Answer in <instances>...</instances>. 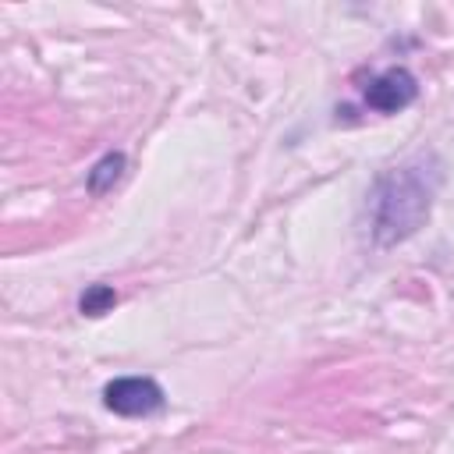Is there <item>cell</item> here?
<instances>
[{
    "label": "cell",
    "instance_id": "7a4b0ae2",
    "mask_svg": "<svg viewBox=\"0 0 454 454\" xmlns=\"http://www.w3.org/2000/svg\"><path fill=\"white\" fill-rule=\"evenodd\" d=\"M415 99H419V78L404 64L383 67V71H376V74H369L362 82V103L369 110L383 114V117L408 110Z\"/></svg>",
    "mask_w": 454,
    "mask_h": 454
},
{
    "label": "cell",
    "instance_id": "277c9868",
    "mask_svg": "<svg viewBox=\"0 0 454 454\" xmlns=\"http://www.w3.org/2000/svg\"><path fill=\"white\" fill-rule=\"evenodd\" d=\"M124 167H128V156L121 153V149H110V153H103L89 170H85V192L89 195H106V192H114V184L124 177Z\"/></svg>",
    "mask_w": 454,
    "mask_h": 454
},
{
    "label": "cell",
    "instance_id": "3957f363",
    "mask_svg": "<svg viewBox=\"0 0 454 454\" xmlns=\"http://www.w3.org/2000/svg\"><path fill=\"white\" fill-rule=\"evenodd\" d=\"M103 404L121 419H145L167 404V394L153 376H117L103 387Z\"/></svg>",
    "mask_w": 454,
    "mask_h": 454
},
{
    "label": "cell",
    "instance_id": "5b68a950",
    "mask_svg": "<svg viewBox=\"0 0 454 454\" xmlns=\"http://www.w3.org/2000/svg\"><path fill=\"white\" fill-rule=\"evenodd\" d=\"M117 305V291L110 284H89L82 294H78V312L82 316H106L110 309Z\"/></svg>",
    "mask_w": 454,
    "mask_h": 454
},
{
    "label": "cell",
    "instance_id": "6da1fadb",
    "mask_svg": "<svg viewBox=\"0 0 454 454\" xmlns=\"http://www.w3.org/2000/svg\"><path fill=\"white\" fill-rule=\"evenodd\" d=\"M443 184V160L433 149H419L401 163L376 174L365 192L358 231L362 241L376 252H387L411 234H419L433 213L436 192Z\"/></svg>",
    "mask_w": 454,
    "mask_h": 454
}]
</instances>
